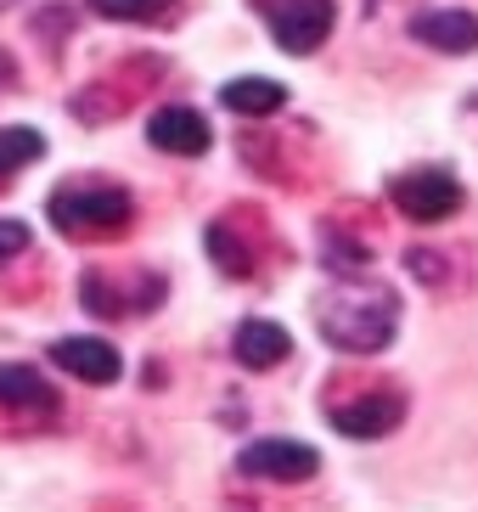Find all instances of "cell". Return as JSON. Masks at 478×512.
I'll list each match as a JSON object with an SVG mask.
<instances>
[{"label": "cell", "instance_id": "obj_1", "mask_svg": "<svg viewBox=\"0 0 478 512\" xmlns=\"http://www.w3.org/2000/svg\"><path fill=\"white\" fill-rule=\"evenodd\" d=\"M315 327L338 355H377L400 332V293L366 276H338L315 299Z\"/></svg>", "mask_w": 478, "mask_h": 512}, {"label": "cell", "instance_id": "obj_2", "mask_svg": "<svg viewBox=\"0 0 478 512\" xmlns=\"http://www.w3.org/2000/svg\"><path fill=\"white\" fill-rule=\"evenodd\" d=\"M45 214H51V226L62 231V237H113V231L130 226V192L113 181H68L51 192V203H45Z\"/></svg>", "mask_w": 478, "mask_h": 512}, {"label": "cell", "instance_id": "obj_3", "mask_svg": "<svg viewBox=\"0 0 478 512\" xmlns=\"http://www.w3.org/2000/svg\"><path fill=\"white\" fill-rule=\"evenodd\" d=\"M332 0H265V29L270 40L293 57H310V51L327 46L332 34Z\"/></svg>", "mask_w": 478, "mask_h": 512}, {"label": "cell", "instance_id": "obj_4", "mask_svg": "<svg viewBox=\"0 0 478 512\" xmlns=\"http://www.w3.org/2000/svg\"><path fill=\"white\" fill-rule=\"evenodd\" d=\"M394 209L417 226H439L462 209V181L450 169H411V175L394 181Z\"/></svg>", "mask_w": 478, "mask_h": 512}, {"label": "cell", "instance_id": "obj_5", "mask_svg": "<svg viewBox=\"0 0 478 512\" xmlns=\"http://www.w3.org/2000/svg\"><path fill=\"white\" fill-rule=\"evenodd\" d=\"M237 467L248 479H265V484H304V479L321 473V456H315V445H304V439H254V445L237 456Z\"/></svg>", "mask_w": 478, "mask_h": 512}, {"label": "cell", "instance_id": "obj_6", "mask_svg": "<svg viewBox=\"0 0 478 512\" xmlns=\"http://www.w3.org/2000/svg\"><path fill=\"white\" fill-rule=\"evenodd\" d=\"M147 141L169 158H203L214 147V130L197 107H158L147 119Z\"/></svg>", "mask_w": 478, "mask_h": 512}, {"label": "cell", "instance_id": "obj_7", "mask_svg": "<svg viewBox=\"0 0 478 512\" xmlns=\"http://www.w3.org/2000/svg\"><path fill=\"white\" fill-rule=\"evenodd\" d=\"M327 417L344 439H383L405 422V400L400 394H360V400H338Z\"/></svg>", "mask_w": 478, "mask_h": 512}, {"label": "cell", "instance_id": "obj_8", "mask_svg": "<svg viewBox=\"0 0 478 512\" xmlns=\"http://www.w3.org/2000/svg\"><path fill=\"white\" fill-rule=\"evenodd\" d=\"M411 40L445 51V57H467V51H478V17L467 6H434V12L411 17Z\"/></svg>", "mask_w": 478, "mask_h": 512}, {"label": "cell", "instance_id": "obj_9", "mask_svg": "<svg viewBox=\"0 0 478 512\" xmlns=\"http://www.w3.org/2000/svg\"><path fill=\"white\" fill-rule=\"evenodd\" d=\"M51 366L79 377V383H119V372H124L119 349L107 338H57L51 344Z\"/></svg>", "mask_w": 478, "mask_h": 512}, {"label": "cell", "instance_id": "obj_10", "mask_svg": "<svg viewBox=\"0 0 478 512\" xmlns=\"http://www.w3.org/2000/svg\"><path fill=\"white\" fill-rule=\"evenodd\" d=\"M231 355H237L248 372H270V366H282L287 355H293V338H287L282 321L254 316V321H242V327H237V338H231Z\"/></svg>", "mask_w": 478, "mask_h": 512}, {"label": "cell", "instance_id": "obj_11", "mask_svg": "<svg viewBox=\"0 0 478 512\" xmlns=\"http://www.w3.org/2000/svg\"><path fill=\"white\" fill-rule=\"evenodd\" d=\"M0 411H17V417H57V389H51L34 366L12 361V366H0Z\"/></svg>", "mask_w": 478, "mask_h": 512}, {"label": "cell", "instance_id": "obj_12", "mask_svg": "<svg viewBox=\"0 0 478 512\" xmlns=\"http://www.w3.org/2000/svg\"><path fill=\"white\" fill-rule=\"evenodd\" d=\"M220 102L231 107V113H242V119H270L276 107H287V85H276V79H231L220 91Z\"/></svg>", "mask_w": 478, "mask_h": 512}, {"label": "cell", "instance_id": "obj_13", "mask_svg": "<svg viewBox=\"0 0 478 512\" xmlns=\"http://www.w3.org/2000/svg\"><path fill=\"white\" fill-rule=\"evenodd\" d=\"M40 158H45V136H40V130H29V124H12V130H0V181L23 175V169L40 164Z\"/></svg>", "mask_w": 478, "mask_h": 512}, {"label": "cell", "instance_id": "obj_14", "mask_svg": "<svg viewBox=\"0 0 478 512\" xmlns=\"http://www.w3.org/2000/svg\"><path fill=\"white\" fill-rule=\"evenodd\" d=\"M175 0H90V12L96 17H113V23H152V17H164Z\"/></svg>", "mask_w": 478, "mask_h": 512}, {"label": "cell", "instance_id": "obj_15", "mask_svg": "<svg viewBox=\"0 0 478 512\" xmlns=\"http://www.w3.org/2000/svg\"><path fill=\"white\" fill-rule=\"evenodd\" d=\"M23 254H29V226L23 220H0V271Z\"/></svg>", "mask_w": 478, "mask_h": 512}, {"label": "cell", "instance_id": "obj_16", "mask_svg": "<svg viewBox=\"0 0 478 512\" xmlns=\"http://www.w3.org/2000/svg\"><path fill=\"white\" fill-rule=\"evenodd\" d=\"M12 79H17V68H12V57H6V46H0V91H12Z\"/></svg>", "mask_w": 478, "mask_h": 512}, {"label": "cell", "instance_id": "obj_17", "mask_svg": "<svg viewBox=\"0 0 478 512\" xmlns=\"http://www.w3.org/2000/svg\"><path fill=\"white\" fill-rule=\"evenodd\" d=\"M12 6H17V0H0V12H12Z\"/></svg>", "mask_w": 478, "mask_h": 512}]
</instances>
